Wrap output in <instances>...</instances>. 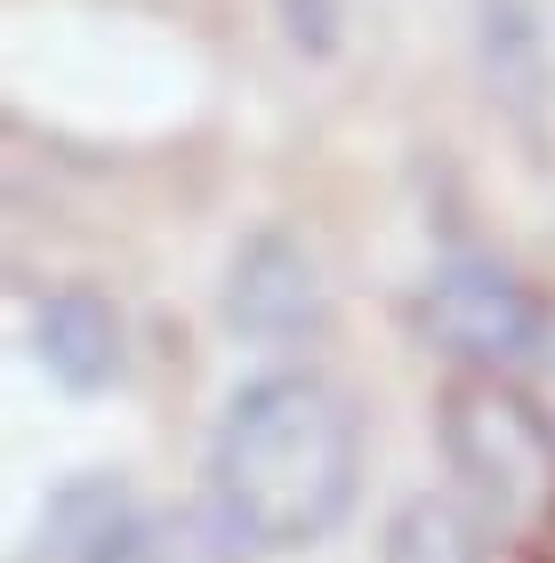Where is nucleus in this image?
<instances>
[{
    "label": "nucleus",
    "mask_w": 555,
    "mask_h": 563,
    "mask_svg": "<svg viewBox=\"0 0 555 563\" xmlns=\"http://www.w3.org/2000/svg\"><path fill=\"white\" fill-rule=\"evenodd\" d=\"M33 354H41V371L57 378V387L73 395H97V387H113L121 378V314L97 290H48L33 306Z\"/></svg>",
    "instance_id": "nucleus-5"
},
{
    "label": "nucleus",
    "mask_w": 555,
    "mask_h": 563,
    "mask_svg": "<svg viewBox=\"0 0 555 563\" xmlns=\"http://www.w3.org/2000/svg\"><path fill=\"white\" fill-rule=\"evenodd\" d=\"M540 371H547V402H555V322H547V346H540Z\"/></svg>",
    "instance_id": "nucleus-8"
},
{
    "label": "nucleus",
    "mask_w": 555,
    "mask_h": 563,
    "mask_svg": "<svg viewBox=\"0 0 555 563\" xmlns=\"http://www.w3.org/2000/svg\"><path fill=\"white\" fill-rule=\"evenodd\" d=\"M443 451L459 475L467 507L508 540H540L555 531V419L532 411L515 387L491 371L451 378L443 387Z\"/></svg>",
    "instance_id": "nucleus-2"
},
{
    "label": "nucleus",
    "mask_w": 555,
    "mask_h": 563,
    "mask_svg": "<svg viewBox=\"0 0 555 563\" xmlns=\"http://www.w3.org/2000/svg\"><path fill=\"white\" fill-rule=\"evenodd\" d=\"M419 322H426V339H435L451 363L499 378L515 363H540L555 314L523 290L508 266H491V258H443L435 274H426V290H419Z\"/></svg>",
    "instance_id": "nucleus-3"
},
{
    "label": "nucleus",
    "mask_w": 555,
    "mask_h": 563,
    "mask_svg": "<svg viewBox=\"0 0 555 563\" xmlns=\"http://www.w3.org/2000/svg\"><path fill=\"white\" fill-rule=\"evenodd\" d=\"M218 516L249 548H314L363 492V427L322 371H266L234 395L210 451Z\"/></svg>",
    "instance_id": "nucleus-1"
},
{
    "label": "nucleus",
    "mask_w": 555,
    "mask_h": 563,
    "mask_svg": "<svg viewBox=\"0 0 555 563\" xmlns=\"http://www.w3.org/2000/svg\"><path fill=\"white\" fill-rule=\"evenodd\" d=\"M242 531L186 516V507H113L106 531L81 548V563H242Z\"/></svg>",
    "instance_id": "nucleus-6"
},
{
    "label": "nucleus",
    "mask_w": 555,
    "mask_h": 563,
    "mask_svg": "<svg viewBox=\"0 0 555 563\" xmlns=\"http://www.w3.org/2000/svg\"><path fill=\"white\" fill-rule=\"evenodd\" d=\"M322 266L307 242L290 234H249L225 266V330L258 346H290V339H314L322 330Z\"/></svg>",
    "instance_id": "nucleus-4"
},
{
    "label": "nucleus",
    "mask_w": 555,
    "mask_h": 563,
    "mask_svg": "<svg viewBox=\"0 0 555 563\" xmlns=\"http://www.w3.org/2000/svg\"><path fill=\"white\" fill-rule=\"evenodd\" d=\"M378 563H484V523H475L459 499L426 492L387 523V555Z\"/></svg>",
    "instance_id": "nucleus-7"
}]
</instances>
